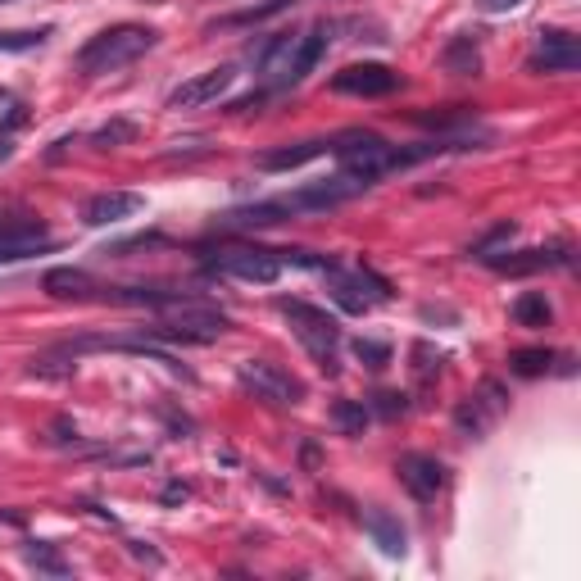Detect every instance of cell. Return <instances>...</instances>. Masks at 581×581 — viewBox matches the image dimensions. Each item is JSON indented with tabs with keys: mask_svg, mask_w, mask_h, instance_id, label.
I'll return each mask as SVG.
<instances>
[{
	"mask_svg": "<svg viewBox=\"0 0 581 581\" xmlns=\"http://www.w3.org/2000/svg\"><path fill=\"white\" fill-rule=\"evenodd\" d=\"M159 41L155 28H141V23H114V28L96 32L87 46L78 50V69L82 73H114V69H128L146 55L150 46Z\"/></svg>",
	"mask_w": 581,
	"mask_h": 581,
	"instance_id": "1",
	"label": "cell"
},
{
	"mask_svg": "<svg viewBox=\"0 0 581 581\" xmlns=\"http://www.w3.org/2000/svg\"><path fill=\"white\" fill-rule=\"evenodd\" d=\"M277 309H282V318L291 323L296 341L314 355V364L332 377L336 373V341H341V323H336L327 309L309 305V300H277Z\"/></svg>",
	"mask_w": 581,
	"mask_h": 581,
	"instance_id": "2",
	"label": "cell"
},
{
	"mask_svg": "<svg viewBox=\"0 0 581 581\" xmlns=\"http://www.w3.org/2000/svg\"><path fill=\"white\" fill-rule=\"evenodd\" d=\"M209 273L218 277H237V282H277L282 277V259H277V250H259V246H227V250H214V255L205 259Z\"/></svg>",
	"mask_w": 581,
	"mask_h": 581,
	"instance_id": "3",
	"label": "cell"
},
{
	"mask_svg": "<svg viewBox=\"0 0 581 581\" xmlns=\"http://www.w3.org/2000/svg\"><path fill=\"white\" fill-rule=\"evenodd\" d=\"M237 377H241V386H246L255 400L277 404V409L305 400V382H300V377H291L286 368L268 364V359H246V364L237 368Z\"/></svg>",
	"mask_w": 581,
	"mask_h": 581,
	"instance_id": "4",
	"label": "cell"
},
{
	"mask_svg": "<svg viewBox=\"0 0 581 581\" xmlns=\"http://www.w3.org/2000/svg\"><path fill=\"white\" fill-rule=\"evenodd\" d=\"M364 191V182L350 178V173H336V178L327 182H309V187L291 191V196H282L286 214H309V209H332V205H345L350 196H359Z\"/></svg>",
	"mask_w": 581,
	"mask_h": 581,
	"instance_id": "5",
	"label": "cell"
},
{
	"mask_svg": "<svg viewBox=\"0 0 581 581\" xmlns=\"http://www.w3.org/2000/svg\"><path fill=\"white\" fill-rule=\"evenodd\" d=\"M232 82H237V69H232V64L196 73V78H187L173 96H168V109H205V105H214V100H223L227 91H232Z\"/></svg>",
	"mask_w": 581,
	"mask_h": 581,
	"instance_id": "6",
	"label": "cell"
},
{
	"mask_svg": "<svg viewBox=\"0 0 581 581\" xmlns=\"http://www.w3.org/2000/svg\"><path fill=\"white\" fill-rule=\"evenodd\" d=\"M532 73H577L581 69V46L572 32L563 28H545L541 41H536L532 60H527Z\"/></svg>",
	"mask_w": 581,
	"mask_h": 581,
	"instance_id": "7",
	"label": "cell"
},
{
	"mask_svg": "<svg viewBox=\"0 0 581 581\" xmlns=\"http://www.w3.org/2000/svg\"><path fill=\"white\" fill-rule=\"evenodd\" d=\"M395 87H400V73H391L386 64H345L341 73H332V91H341V96L377 100L391 96Z\"/></svg>",
	"mask_w": 581,
	"mask_h": 581,
	"instance_id": "8",
	"label": "cell"
},
{
	"mask_svg": "<svg viewBox=\"0 0 581 581\" xmlns=\"http://www.w3.org/2000/svg\"><path fill=\"white\" fill-rule=\"evenodd\" d=\"M395 473H400V486L414 495L418 504H432L436 495L445 491V468H441V459H432V454H400Z\"/></svg>",
	"mask_w": 581,
	"mask_h": 581,
	"instance_id": "9",
	"label": "cell"
},
{
	"mask_svg": "<svg viewBox=\"0 0 581 581\" xmlns=\"http://www.w3.org/2000/svg\"><path fill=\"white\" fill-rule=\"evenodd\" d=\"M259 78L268 87H296L300 82V37H273L259 55Z\"/></svg>",
	"mask_w": 581,
	"mask_h": 581,
	"instance_id": "10",
	"label": "cell"
},
{
	"mask_svg": "<svg viewBox=\"0 0 581 581\" xmlns=\"http://www.w3.org/2000/svg\"><path fill=\"white\" fill-rule=\"evenodd\" d=\"M141 209H146V196H137V191H100V196L87 200L82 223L87 227H114V223H123V218H137Z\"/></svg>",
	"mask_w": 581,
	"mask_h": 581,
	"instance_id": "11",
	"label": "cell"
},
{
	"mask_svg": "<svg viewBox=\"0 0 581 581\" xmlns=\"http://www.w3.org/2000/svg\"><path fill=\"white\" fill-rule=\"evenodd\" d=\"M318 155H327V137L264 150V155H255V168H264V173H286V168H300V164H309V159H318Z\"/></svg>",
	"mask_w": 581,
	"mask_h": 581,
	"instance_id": "12",
	"label": "cell"
},
{
	"mask_svg": "<svg viewBox=\"0 0 581 581\" xmlns=\"http://www.w3.org/2000/svg\"><path fill=\"white\" fill-rule=\"evenodd\" d=\"M486 264L495 268V273H541V268H554V264H563V259H568V250H518V255H509V250H504V255H482Z\"/></svg>",
	"mask_w": 581,
	"mask_h": 581,
	"instance_id": "13",
	"label": "cell"
},
{
	"mask_svg": "<svg viewBox=\"0 0 581 581\" xmlns=\"http://www.w3.org/2000/svg\"><path fill=\"white\" fill-rule=\"evenodd\" d=\"M37 250H50V241H46V232H41V227H32V223L10 227V223H5V232H0V264L28 259V255H37Z\"/></svg>",
	"mask_w": 581,
	"mask_h": 581,
	"instance_id": "14",
	"label": "cell"
},
{
	"mask_svg": "<svg viewBox=\"0 0 581 581\" xmlns=\"http://www.w3.org/2000/svg\"><path fill=\"white\" fill-rule=\"evenodd\" d=\"M277 223H286V205H282V200L250 205V209H232V214L218 218V227H227V232H255V227H277Z\"/></svg>",
	"mask_w": 581,
	"mask_h": 581,
	"instance_id": "15",
	"label": "cell"
},
{
	"mask_svg": "<svg viewBox=\"0 0 581 581\" xmlns=\"http://www.w3.org/2000/svg\"><path fill=\"white\" fill-rule=\"evenodd\" d=\"M46 291L50 296H60V300H82V296H91V291H100V286L87 268H50Z\"/></svg>",
	"mask_w": 581,
	"mask_h": 581,
	"instance_id": "16",
	"label": "cell"
},
{
	"mask_svg": "<svg viewBox=\"0 0 581 581\" xmlns=\"http://www.w3.org/2000/svg\"><path fill=\"white\" fill-rule=\"evenodd\" d=\"M441 64L454 78H477V73H482V50H477L473 37H454L450 46L441 50Z\"/></svg>",
	"mask_w": 581,
	"mask_h": 581,
	"instance_id": "17",
	"label": "cell"
},
{
	"mask_svg": "<svg viewBox=\"0 0 581 581\" xmlns=\"http://www.w3.org/2000/svg\"><path fill=\"white\" fill-rule=\"evenodd\" d=\"M364 522H368V536H373V541H377V550H382V554L400 559V554L409 550V545H404V541H409V536H404V527H400V522H395L386 509H373Z\"/></svg>",
	"mask_w": 581,
	"mask_h": 581,
	"instance_id": "18",
	"label": "cell"
},
{
	"mask_svg": "<svg viewBox=\"0 0 581 581\" xmlns=\"http://www.w3.org/2000/svg\"><path fill=\"white\" fill-rule=\"evenodd\" d=\"M509 314L518 327H550L554 323V305L545 300V291H522L509 305Z\"/></svg>",
	"mask_w": 581,
	"mask_h": 581,
	"instance_id": "19",
	"label": "cell"
},
{
	"mask_svg": "<svg viewBox=\"0 0 581 581\" xmlns=\"http://www.w3.org/2000/svg\"><path fill=\"white\" fill-rule=\"evenodd\" d=\"M327 37H332V28H327V23H314L309 32H300V82H305L309 73H314V64L323 60Z\"/></svg>",
	"mask_w": 581,
	"mask_h": 581,
	"instance_id": "20",
	"label": "cell"
},
{
	"mask_svg": "<svg viewBox=\"0 0 581 581\" xmlns=\"http://www.w3.org/2000/svg\"><path fill=\"white\" fill-rule=\"evenodd\" d=\"M332 423L341 427L345 436H364V427H368V409L359 400H336L332 404Z\"/></svg>",
	"mask_w": 581,
	"mask_h": 581,
	"instance_id": "21",
	"label": "cell"
},
{
	"mask_svg": "<svg viewBox=\"0 0 581 581\" xmlns=\"http://www.w3.org/2000/svg\"><path fill=\"white\" fill-rule=\"evenodd\" d=\"M550 364H554L550 350H513V355H509V368L518 377H545V373H550Z\"/></svg>",
	"mask_w": 581,
	"mask_h": 581,
	"instance_id": "22",
	"label": "cell"
},
{
	"mask_svg": "<svg viewBox=\"0 0 581 581\" xmlns=\"http://www.w3.org/2000/svg\"><path fill=\"white\" fill-rule=\"evenodd\" d=\"M132 141H137V123H128V119H114V123H105L100 132H91V146H100V150L132 146Z\"/></svg>",
	"mask_w": 581,
	"mask_h": 581,
	"instance_id": "23",
	"label": "cell"
},
{
	"mask_svg": "<svg viewBox=\"0 0 581 581\" xmlns=\"http://www.w3.org/2000/svg\"><path fill=\"white\" fill-rule=\"evenodd\" d=\"M28 563L37 572H50V577H69V559H64L60 550H55V545H28Z\"/></svg>",
	"mask_w": 581,
	"mask_h": 581,
	"instance_id": "24",
	"label": "cell"
},
{
	"mask_svg": "<svg viewBox=\"0 0 581 581\" xmlns=\"http://www.w3.org/2000/svg\"><path fill=\"white\" fill-rule=\"evenodd\" d=\"M350 350H355V359L364 368H373V373H382L386 364H391V345H382V341H368V336H359L355 345H350Z\"/></svg>",
	"mask_w": 581,
	"mask_h": 581,
	"instance_id": "25",
	"label": "cell"
},
{
	"mask_svg": "<svg viewBox=\"0 0 581 581\" xmlns=\"http://www.w3.org/2000/svg\"><path fill=\"white\" fill-rule=\"evenodd\" d=\"M50 37V28H28V32H0V50H32Z\"/></svg>",
	"mask_w": 581,
	"mask_h": 581,
	"instance_id": "26",
	"label": "cell"
},
{
	"mask_svg": "<svg viewBox=\"0 0 581 581\" xmlns=\"http://www.w3.org/2000/svg\"><path fill=\"white\" fill-rule=\"evenodd\" d=\"M373 400H377V414H382V418H395V414H404V409H409L400 391H382V395H373Z\"/></svg>",
	"mask_w": 581,
	"mask_h": 581,
	"instance_id": "27",
	"label": "cell"
},
{
	"mask_svg": "<svg viewBox=\"0 0 581 581\" xmlns=\"http://www.w3.org/2000/svg\"><path fill=\"white\" fill-rule=\"evenodd\" d=\"M291 0H268V5H259V10H246V14H237V19H227V23H255V19H268V14H277V10H286Z\"/></svg>",
	"mask_w": 581,
	"mask_h": 581,
	"instance_id": "28",
	"label": "cell"
},
{
	"mask_svg": "<svg viewBox=\"0 0 581 581\" xmlns=\"http://www.w3.org/2000/svg\"><path fill=\"white\" fill-rule=\"evenodd\" d=\"M513 5H522V0H491V10H513Z\"/></svg>",
	"mask_w": 581,
	"mask_h": 581,
	"instance_id": "29",
	"label": "cell"
},
{
	"mask_svg": "<svg viewBox=\"0 0 581 581\" xmlns=\"http://www.w3.org/2000/svg\"><path fill=\"white\" fill-rule=\"evenodd\" d=\"M10 150H14V146H10V137H0V159H10Z\"/></svg>",
	"mask_w": 581,
	"mask_h": 581,
	"instance_id": "30",
	"label": "cell"
},
{
	"mask_svg": "<svg viewBox=\"0 0 581 581\" xmlns=\"http://www.w3.org/2000/svg\"><path fill=\"white\" fill-rule=\"evenodd\" d=\"M0 232H5V223H0Z\"/></svg>",
	"mask_w": 581,
	"mask_h": 581,
	"instance_id": "31",
	"label": "cell"
},
{
	"mask_svg": "<svg viewBox=\"0 0 581 581\" xmlns=\"http://www.w3.org/2000/svg\"><path fill=\"white\" fill-rule=\"evenodd\" d=\"M0 5H5V0H0Z\"/></svg>",
	"mask_w": 581,
	"mask_h": 581,
	"instance_id": "32",
	"label": "cell"
}]
</instances>
